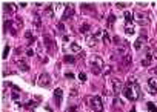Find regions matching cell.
Masks as SVG:
<instances>
[{
    "mask_svg": "<svg viewBox=\"0 0 157 112\" xmlns=\"http://www.w3.org/2000/svg\"><path fill=\"white\" fill-rule=\"evenodd\" d=\"M97 41H99V39H97V37H96L94 34H91V35L86 37V43H88V46H89V48L97 46Z\"/></svg>",
    "mask_w": 157,
    "mask_h": 112,
    "instance_id": "30bf717a",
    "label": "cell"
},
{
    "mask_svg": "<svg viewBox=\"0 0 157 112\" xmlns=\"http://www.w3.org/2000/svg\"><path fill=\"white\" fill-rule=\"evenodd\" d=\"M15 65H17V68L20 69V71H23V72L29 71V65L25 62L23 57H22V58H15Z\"/></svg>",
    "mask_w": 157,
    "mask_h": 112,
    "instance_id": "ba28073f",
    "label": "cell"
},
{
    "mask_svg": "<svg viewBox=\"0 0 157 112\" xmlns=\"http://www.w3.org/2000/svg\"><path fill=\"white\" fill-rule=\"evenodd\" d=\"M68 112H77V106H71V108L68 109Z\"/></svg>",
    "mask_w": 157,
    "mask_h": 112,
    "instance_id": "836d02e7",
    "label": "cell"
},
{
    "mask_svg": "<svg viewBox=\"0 0 157 112\" xmlns=\"http://www.w3.org/2000/svg\"><path fill=\"white\" fill-rule=\"evenodd\" d=\"M25 37H26V39H28L29 41H34V37H32V34H31V32H26V34H25Z\"/></svg>",
    "mask_w": 157,
    "mask_h": 112,
    "instance_id": "f546056e",
    "label": "cell"
},
{
    "mask_svg": "<svg viewBox=\"0 0 157 112\" xmlns=\"http://www.w3.org/2000/svg\"><path fill=\"white\" fill-rule=\"evenodd\" d=\"M147 106H148V111H149V112H157V108H156L154 103H148Z\"/></svg>",
    "mask_w": 157,
    "mask_h": 112,
    "instance_id": "4316f807",
    "label": "cell"
},
{
    "mask_svg": "<svg viewBox=\"0 0 157 112\" xmlns=\"http://www.w3.org/2000/svg\"><path fill=\"white\" fill-rule=\"evenodd\" d=\"M153 58H156V57L151 55V54H147V55H145V58L142 60V66H149L151 62H153Z\"/></svg>",
    "mask_w": 157,
    "mask_h": 112,
    "instance_id": "9a60e30c",
    "label": "cell"
},
{
    "mask_svg": "<svg viewBox=\"0 0 157 112\" xmlns=\"http://www.w3.org/2000/svg\"><path fill=\"white\" fill-rule=\"evenodd\" d=\"M114 20H116V15H114V14H111L110 17H108V26H110V28H112V25H114Z\"/></svg>",
    "mask_w": 157,
    "mask_h": 112,
    "instance_id": "d4e9b609",
    "label": "cell"
},
{
    "mask_svg": "<svg viewBox=\"0 0 157 112\" xmlns=\"http://www.w3.org/2000/svg\"><path fill=\"white\" fill-rule=\"evenodd\" d=\"M122 65H123V66H128V65H131V55H129V54L123 55V57H122Z\"/></svg>",
    "mask_w": 157,
    "mask_h": 112,
    "instance_id": "ffe728a7",
    "label": "cell"
},
{
    "mask_svg": "<svg viewBox=\"0 0 157 112\" xmlns=\"http://www.w3.org/2000/svg\"><path fill=\"white\" fill-rule=\"evenodd\" d=\"M8 54H9V46H5V49H3V54H2V57H3V58H6V57H8Z\"/></svg>",
    "mask_w": 157,
    "mask_h": 112,
    "instance_id": "f1b7e54d",
    "label": "cell"
},
{
    "mask_svg": "<svg viewBox=\"0 0 157 112\" xmlns=\"http://www.w3.org/2000/svg\"><path fill=\"white\" fill-rule=\"evenodd\" d=\"M89 104H91V108H93L96 112H102V111H103V101H102V97H99V95L91 97L89 98Z\"/></svg>",
    "mask_w": 157,
    "mask_h": 112,
    "instance_id": "277c9868",
    "label": "cell"
},
{
    "mask_svg": "<svg viewBox=\"0 0 157 112\" xmlns=\"http://www.w3.org/2000/svg\"><path fill=\"white\" fill-rule=\"evenodd\" d=\"M63 62H65V63H75V58H74L73 55H65Z\"/></svg>",
    "mask_w": 157,
    "mask_h": 112,
    "instance_id": "484cf974",
    "label": "cell"
},
{
    "mask_svg": "<svg viewBox=\"0 0 157 112\" xmlns=\"http://www.w3.org/2000/svg\"><path fill=\"white\" fill-rule=\"evenodd\" d=\"M14 6L15 5H13V3H3V11L6 14H13L14 12Z\"/></svg>",
    "mask_w": 157,
    "mask_h": 112,
    "instance_id": "5bb4252c",
    "label": "cell"
},
{
    "mask_svg": "<svg viewBox=\"0 0 157 112\" xmlns=\"http://www.w3.org/2000/svg\"><path fill=\"white\" fill-rule=\"evenodd\" d=\"M131 112H136V111H134V109H131Z\"/></svg>",
    "mask_w": 157,
    "mask_h": 112,
    "instance_id": "74e56055",
    "label": "cell"
},
{
    "mask_svg": "<svg viewBox=\"0 0 157 112\" xmlns=\"http://www.w3.org/2000/svg\"><path fill=\"white\" fill-rule=\"evenodd\" d=\"M45 14L48 15V17H54V8H52V5H48V6L45 8Z\"/></svg>",
    "mask_w": 157,
    "mask_h": 112,
    "instance_id": "ac0fdd59",
    "label": "cell"
},
{
    "mask_svg": "<svg viewBox=\"0 0 157 112\" xmlns=\"http://www.w3.org/2000/svg\"><path fill=\"white\" fill-rule=\"evenodd\" d=\"M75 14V9H74V6L73 5H66V9H65V12H63V15H62V20H69L73 17V15Z\"/></svg>",
    "mask_w": 157,
    "mask_h": 112,
    "instance_id": "8992f818",
    "label": "cell"
},
{
    "mask_svg": "<svg viewBox=\"0 0 157 112\" xmlns=\"http://www.w3.org/2000/svg\"><path fill=\"white\" fill-rule=\"evenodd\" d=\"M13 28L14 29H22V28H23V19H22V17L15 19L14 22H13Z\"/></svg>",
    "mask_w": 157,
    "mask_h": 112,
    "instance_id": "4fadbf2b",
    "label": "cell"
},
{
    "mask_svg": "<svg viewBox=\"0 0 157 112\" xmlns=\"http://www.w3.org/2000/svg\"><path fill=\"white\" fill-rule=\"evenodd\" d=\"M43 41H45V45H46V49H48V51H52V49H56V46H54L52 40H51L48 35H45V37H43Z\"/></svg>",
    "mask_w": 157,
    "mask_h": 112,
    "instance_id": "7c38bea8",
    "label": "cell"
},
{
    "mask_svg": "<svg viewBox=\"0 0 157 112\" xmlns=\"http://www.w3.org/2000/svg\"><path fill=\"white\" fill-rule=\"evenodd\" d=\"M151 72H153V74H156V75H157V66H156V68H153V69H151Z\"/></svg>",
    "mask_w": 157,
    "mask_h": 112,
    "instance_id": "8d00e7d4",
    "label": "cell"
},
{
    "mask_svg": "<svg viewBox=\"0 0 157 112\" xmlns=\"http://www.w3.org/2000/svg\"><path fill=\"white\" fill-rule=\"evenodd\" d=\"M59 29H60V31H63V29H65V26H63V23H59Z\"/></svg>",
    "mask_w": 157,
    "mask_h": 112,
    "instance_id": "d590c367",
    "label": "cell"
},
{
    "mask_svg": "<svg viewBox=\"0 0 157 112\" xmlns=\"http://www.w3.org/2000/svg\"><path fill=\"white\" fill-rule=\"evenodd\" d=\"M32 54H34V51H32V49H31V48H29V49H28V51H26V55H28V57H31Z\"/></svg>",
    "mask_w": 157,
    "mask_h": 112,
    "instance_id": "e575fe53",
    "label": "cell"
},
{
    "mask_svg": "<svg viewBox=\"0 0 157 112\" xmlns=\"http://www.w3.org/2000/svg\"><path fill=\"white\" fill-rule=\"evenodd\" d=\"M143 45H145V37H139V39L136 40V43H134V48L139 51V49H142V48H143Z\"/></svg>",
    "mask_w": 157,
    "mask_h": 112,
    "instance_id": "2e32d148",
    "label": "cell"
},
{
    "mask_svg": "<svg viewBox=\"0 0 157 112\" xmlns=\"http://www.w3.org/2000/svg\"><path fill=\"white\" fill-rule=\"evenodd\" d=\"M89 66H91V71L96 75H99L102 72V69H103V60H102V57L99 55H91L89 57Z\"/></svg>",
    "mask_w": 157,
    "mask_h": 112,
    "instance_id": "7a4b0ae2",
    "label": "cell"
},
{
    "mask_svg": "<svg viewBox=\"0 0 157 112\" xmlns=\"http://www.w3.org/2000/svg\"><path fill=\"white\" fill-rule=\"evenodd\" d=\"M116 6H119V8H125V6H126V3H122V2H117V3H116Z\"/></svg>",
    "mask_w": 157,
    "mask_h": 112,
    "instance_id": "d6a6232c",
    "label": "cell"
},
{
    "mask_svg": "<svg viewBox=\"0 0 157 112\" xmlns=\"http://www.w3.org/2000/svg\"><path fill=\"white\" fill-rule=\"evenodd\" d=\"M111 66L110 65H106V66H103V75H108V74H111Z\"/></svg>",
    "mask_w": 157,
    "mask_h": 112,
    "instance_id": "83f0119b",
    "label": "cell"
},
{
    "mask_svg": "<svg viewBox=\"0 0 157 112\" xmlns=\"http://www.w3.org/2000/svg\"><path fill=\"white\" fill-rule=\"evenodd\" d=\"M125 22L126 23H133V14L129 11H125Z\"/></svg>",
    "mask_w": 157,
    "mask_h": 112,
    "instance_id": "603a6c76",
    "label": "cell"
},
{
    "mask_svg": "<svg viewBox=\"0 0 157 112\" xmlns=\"http://www.w3.org/2000/svg\"><path fill=\"white\" fill-rule=\"evenodd\" d=\"M122 88H123V82H122L120 78H114V80H112V89H114L116 94L120 92Z\"/></svg>",
    "mask_w": 157,
    "mask_h": 112,
    "instance_id": "9c48e42d",
    "label": "cell"
},
{
    "mask_svg": "<svg viewBox=\"0 0 157 112\" xmlns=\"http://www.w3.org/2000/svg\"><path fill=\"white\" fill-rule=\"evenodd\" d=\"M39 84L43 88H48L51 84V75L50 74H46V72H42L40 74V77H39Z\"/></svg>",
    "mask_w": 157,
    "mask_h": 112,
    "instance_id": "5b68a950",
    "label": "cell"
},
{
    "mask_svg": "<svg viewBox=\"0 0 157 112\" xmlns=\"http://www.w3.org/2000/svg\"><path fill=\"white\" fill-rule=\"evenodd\" d=\"M79 78L82 80V82H85V80H86V74H83V72H80V74H79Z\"/></svg>",
    "mask_w": 157,
    "mask_h": 112,
    "instance_id": "1f68e13d",
    "label": "cell"
},
{
    "mask_svg": "<svg viewBox=\"0 0 157 112\" xmlns=\"http://www.w3.org/2000/svg\"><path fill=\"white\" fill-rule=\"evenodd\" d=\"M103 40H105V43H110V37H108V32H106V31L103 32Z\"/></svg>",
    "mask_w": 157,
    "mask_h": 112,
    "instance_id": "4dcf8cb0",
    "label": "cell"
},
{
    "mask_svg": "<svg viewBox=\"0 0 157 112\" xmlns=\"http://www.w3.org/2000/svg\"><path fill=\"white\" fill-rule=\"evenodd\" d=\"M140 86L137 82H134V80L131 78L129 82L125 84V88H123V97H125L126 100L129 101H136L139 97H140Z\"/></svg>",
    "mask_w": 157,
    "mask_h": 112,
    "instance_id": "6da1fadb",
    "label": "cell"
},
{
    "mask_svg": "<svg viewBox=\"0 0 157 112\" xmlns=\"http://www.w3.org/2000/svg\"><path fill=\"white\" fill-rule=\"evenodd\" d=\"M125 32L128 35H133L134 34V26H133V23H126L125 25Z\"/></svg>",
    "mask_w": 157,
    "mask_h": 112,
    "instance_id": "44dd1931",
    "label": "cell"
},
{
    "mask_svg": "<svg viewBox=\"0 0 157 112\" xmlns=\"http://www.w3.org/2000/svg\"><path fill=\"white\" fill-rule=\"evenodd\" d=\"M54 97H56V104L60 106L62 104V97H63V92L60 88H57L56 91H54Z\"/></svg>",
    "mask_w": 157,
    "mask_h": 112,
    "instance_id": "8fae6325",
    "label": "cell"
},
{
    "mask_svg": "<svg viewBox=\"0 0 157 112\" xmlns=\"http://www.w3.org/2000/svg\"><path fill=\"white\" fill-rule=\"evenodd\" d=\"M19 92H20V91H19L17 88L14 86V91H13V95H11V97H13V100H19V97H20V94H19Z\"/></svg>",
    "mask_w": 157,
    "mask_h": 112,
    "instance_id": "cb8c5ba5",
    "label": "cell"
},
{
    "mask_svg": "<svg viewBox=\"0 0 157 112\" xmlns=\"http://www.w3.org/2000/svg\"><path fill=\"white\" fill-rule=\"evenodd\" d=\"M147 86H148V92L149 94H153V95L157 94V80L156 78H149L148 83H147Z\"/></svg>",
    "mask_w": 157,
    "mask_h": 112,
    "instance_id": "52a82bcc",
    "label": "cell"
},
{
    "mask_svg": "<svg viewBox=\"0 0 157 112\" xmlns=\"http://www.w3.org/2000/svg\"><path fill=\"white\" fill-rule=\"evenodd\" d=\"M69 49H71L74 54H77V52H80V45L79 43H75V41H73L71 45H69Z\"/></svg>",
    "mask_w": 157,
    "mask_h": 112,
    "instance_id": "d6986e66",
    "label": "cell"
},
{
    "mask_svg": "<svg viewBox=\"0 0 157 112\" xmlns=\"http://www.w3.org/2000/svg\"><path fill=\"white\" fill-rule=\"evenodd\" d=\"M116 54H119V55H126L128 54V51H126V48L125 46H119V48H116Z\"/></svg>",
    "mask_w": 157,
    "mask_h": 112,
    "instance_id": "e0dca14e",
    "label": "cell"
},
{
    "mask_svg": "<svg viewBox=\"0 0 157 112\" xmlns=\"http://www.w3.org/2000/svg\"><path fill=\"white\" fill-rule=\"evenodd\" d=\"M91 29V25H88V23H83L82 26H80V32H88V31Z\"/></svg>",
    "mask_w": 157,
    "mask_h": 112,
    "instance_id": "7402d4cb",
    "label": "cell"
},
{
    "mask_svg": "<svg viewBox=\"0 0 157 112\" xmlns=\"http://www.w3.org/2000/svg\"><path fill=\"white\" fill-rule=\"evenodd\" d=\"M134 19H136V22L140 25V26H147L149 23V14L148 12H145V11H136L134 12Z\"/></svg>",
    "mask_w": 157,
    "mask_h": 112,
    "instance_id": "3957f363",
    "label": "cell"
}]
</instances>
